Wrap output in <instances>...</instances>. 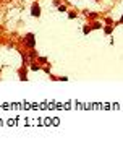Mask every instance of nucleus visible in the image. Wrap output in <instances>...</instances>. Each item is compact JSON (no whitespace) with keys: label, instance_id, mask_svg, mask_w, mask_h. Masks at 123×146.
Returning a JSON list of instances; mask_svg holds the SVG:
<instances>
[{"label":"nucleus","instance_id":"1","mask_svg":"<svg viewBox=\"0 0 123 146\" xmlns=\"http://www.w3.org/2000/svg\"><path fill=\"white\" fill-rule=\"evenodd\" d=\"M24 44H26V47H28V49H31V50L36 47V39H34V34H32V33H28V34H26Z\"/></svg>","mask_w":123,"mask_h":146},{"label":"nucleus","instance_id":"2","mask_svg":"<svg viewBox=\"0 0 123 146\" xmlns=\"http://www.w3.org/2000/svg\"><path fill=\"white\" fill-rule=\"evenodd\" d=\"M31 15L34 16V18H39V16H41V7H39L37 2H34L32 7H31Z\"/></svg>","mask_w":123,"mask_h":146},{"label":"nucleus","instance_id":"3","mask_svg":"<svg viewBox=\"0 0 123 146\" xmlns=\"http://www.w3.org/2000/svg\"><path fill=\"white\" fill-rule=\"evenodd\" d=\"M89 26H91V29H101V28H104L101 21H94V23H92V25H89Z\"/></svg>","mask_w":123,"mask_h":146},{"label":"nucleus","instance_id":"4","mask_svg":"<svg viewBox=\"0 0 123 146\" xmlns=\"http://www.w3.org/2000/svg\"><path fill=\"white\" fill-rule=\"evenodd\" d=\"M20 80H21V81L28 80V75H24V68H21V70H20Z\"/></svg>","mask_w":123,"mask_h":146},{"label":"nucleus","instance_id":"5","mask_svg":"<svg viewBox=\"0 0 123 146\" xmlns=\"http://www.w3.org/2000/svg\"><path fill=\"white\" fill-rule=\"evenodd\" d=\"M112 31H113V25H110V26H105V28H104V33H105V34H112Z\"/></svg>","mask_w":123,"mask_h":146},{"label":"nucleus","instance_id":"6","mask_svg":"<svg viewBox=\"0 0 123 146\" xmlns=\"http://www.w3.org/2000/svg\"><path fill=\"white\" fill-rule=\"evenodd\" d=\"M31 70H32V72H37V70H41V63H32V65H31Z\"/></svg>","mask_w":123,"mask_h":146},{"label":"nucleus","instance_id":"7","mask_svg":"<svg viewBox=\"0 0 123 146\" xmlns=\"http://www.w3.org/2000/svg\"><path fill=\"white\" fill-rule=\"evenodd\" d=\"M84 15L87 18H97V13H91V11H84Z\"/></svg>","mask_w":123,"mask_h":146},{"label":"nucleus","instance_id":"8","mask_svg":"<svg viewBox=\"0 0 123 146\" xmlns=\"http://www.w3.org/2000/svg\"><path fill=\"white\" fill-rule=\"evenodd\" d=\"M91 31H92V29H91V26H89V25H86V26L83 28V33H84V34H89Z\"/></svg>","mask_w":123,"mask_h":146},{"label":"nucleus","instance_id":"9","mask_svg":"<svg viewBox=\"0 0 123 146\" xmlns=\"http://www.w3.org/2000/svg\"><path fill=\"white\" fill-rule=\"evenodd\" d=\"M37 60H39V63H42V65L47 63V57H37Z\"/></svg>","mask_w":123,"mask_h":146},{"label":"nucleus","instance_id":"10","mask_svg":"<svg viewBox=\"0 0 123 146\" xmlns=\"http://www.w3.org/2000/svg\"><path fill=\"white\" fill-rule=\"evenodd\" d=\"M58 11H67V7L65 5H58Z\"/></svg>","mask_w":123,"mask_h":146},{"label":"nucleus","instance_id":"11","mask_svg":"<svg viewBox=\"0 0 123 146\" xmlns=\"http://www.w3.org/2000/svg\"><path fill=\"white\" fill-rule=\"evenodd\" d=\"M68 16H70V18H76V13H75V11H70V13H68Z\"/></svg>","mask_w":123,"mask_h":146},{"label":"nucleus","instance_id":"12","mask_svg":"<svg viewBox=\"0 0 123 146\" xmlns=\"http://www.w3.org/2000/svg\"><path fill=\"white\" fill-rule=\"evenodd\" d=\"M44 72H46V73H50V67H49V65H46V67H44Z\"/></svg>","mask_w":123,"mask_h":146},{"label":"nucleus","instance_id":"13","mask_svg":"<svg viewBox=\"0 0 123 146\" xmlns=\"http://www.w3.org/2000/svg\"><path fill=\"white\" fill-rule=\"evenodd\" d=\"M120 23H123V15H122V18H120V21H118L117 25H120Z\"/></svg>","mask_w":123,"mask_h":146},{"label":"nucleus","instance_id":"14","mask_svg":"<svg viewBox=\"0 0 123 146\" xmlns=\"http://www.w3.org/2000/svg\"><path fill=\"white\" fill-rule=\"evenodd\" d=\"M96 2H101V0H96Z\"/></svg>","mask_w":123,"mask_h":146}]
</instances>
